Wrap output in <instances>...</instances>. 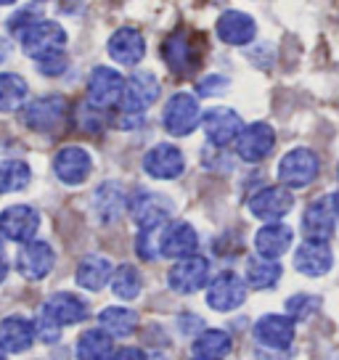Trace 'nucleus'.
I'll use <instances>...</instances> for the list:
<instances>
[{
    "label": "nucleus",
    "mask_w": 339,
    "mask_h": 360,
    "mask_svg": "<svg viewBox=\"0 0 339 360\" xmlns=\"http://www.w3.org/2000/svg\"><path fill=\"white\" fill-rule=\"evenodd\" d=\"M24 53L34 61H43V58L58 56L64 53L67 48V32L64 27L51 19H34L32 24H27L22 32H19Z\"/></svg>",
    "instance_id": "1"
},
{
    "label": "nucleus",
    "mask_w": 339,
    "mask_h": 360,
    "mask_svg": "<svg viewBox=\"0 0 339 360\" xmlns=\"http://www.w3.org/2000/svg\"><path fill=\"white\" fill-rule=\"evenodd\" d=\"M202 45L199 37L188 30H175L162 43V58L175 75H191L202 64Z\"/></svg>",
    "instance_id": "2"
},
{
    "label": "nucleus",
    "mask_w": 339,
    "mask_h": 360,
    "mask_svg": "<svg viewBox=\"0 0 339 360\" xmlns=\"http://www.w3.org/2000/svg\"><path fill=\"white\" fill-rule=\"evenodd\" d=\"M318 172H321V159L310 148H292L279 162V180L289 191L307 188L318 178Z\"/></svg>",
    "instance_id": "3"
},
{
    "label": "nucleus",
    "mask_w": 339,
    "mask_h": 360,
    "mask_svg": "<svg viewBox=\"0 0 339 360\" xmlns=\"http://www.w3.org/2000/svg\"><path fill=\"white\" fill-rule=\"evenodd\" d=\"M162 122H165V130L175 138H183V135H191L199 122H202V106H199V98L191 96V93H175L167 103H165V114H162Z\"/></svg>",
    "instance_id": "4"
},
{
    "label": "nucleus",
    "mask_w": 339,
    "mask_h": 360,
    "mask_svg": "<svg viewBox=\"0 0 339 360\" xmlns=\"http://www.w3.org/2000/svg\"><path fill=\"white\" fill-rule=\"evenodd\" d=\"M130 217L136 220L138 228H162L172 217V202L165 193L157 191H136L127 202Z\"/></svg>",
    "instance_id": "5"
},
{
    "label": "nucleus",
    "mask_w": 339,
    "mask_h": 360,
    "mask_svg": "<svg viewBox=\"0 0 339 360\" xmlns=\"http://www.w3.org/2000/svg\"><path fill=\"white\" fill-rule=\"evenodd\" d=\"M210 281V259L202 255H191V257L178 259L167 273V283L172 292L178 294H193L204 289Z\"/></svg>",
    "instance_id": "6"
},
{
    "label": "nucleus",
    "mask_w": 339,
    "mask_h": 360,
    "mask_svg": "<svg viewBox=\"0 0 339 360\" xmlns=\"http://www.w3.org/2000/svg\"><path fill=\"white\" fill-rule=\"evenodd\" d=\"M236 154L238 159H244L249 165H257L265 157H271L273 146H276V133L268 122H252L247 127H241V133L236 135Z\"/></svg>",
    "instance_id": "7"
},
{
    "label": "nucleus",
    "mask_w": 339,
    "mask_h": 360,
    "mask_svg": "<svg viewBox=\"0 0 339 360\" xmlns=\"http://www.w3.org/2000/svg\"><path fill=\"white\" fill-rule=\"evenodd\" d=\"M124 77L112 67H96L88 79V101L93 109H112L120 103Z\"/></svg>",
    "instance_id": "8"
},
{
    "label": "nucleus",
    "mask_w": 339,
    "mask_h": 360,
    "mask_svg": "<svg viewBox=\"0 0 339 360\" xmlns=\"http://www.w3.org/2000/svg\"><path fill=\"white\" fill-rule=\"evenodd\" d=\"M159 79L157 75L151 72H136L130 77L124 79V88H122V109L127 114H143L151 106V103L159 98Z\"/></svg>",
    "instance_id": "9"
},
{
    "label": "nucleus",
    "mask_w": 339,
    "mask_h": 360,
    "mask_svg": "<svg viewBox=\"0 0 339 360\" xmlns=\"http://www.w3.org/2000/svg\"><path fill=\"white\" fill-rule=\"evenodd\" d=\"M196 247H199V236H196L191 223L178 220V223L162 225V231H159V257H191V255H196Z\"/></svg>",
    "instance_id": "10"
},
{
    "label": "nucleus",
    "mask_w": 339,
    "mask_h": 360,
    "mask_svg": "<svg viewBox=\"0 0 339 360\" xmlns=\"http://www.w3.org/2000/svg\"><path fill=\"white\" fill-rule=\"evenodd\" d=\"M37 228H40V214L27 204H13L0 212V236L8 241L27 244L34 238Z\"/></svg>",
    "instance_id": "11"
},
{
    "label": "nucleus",
    "mask_w": 339,
    "mask_h": 360,
    "mask_svg": "<svg viewBox=\"0 0 339 360\" xmlns=\"http://www.w3.org/2000/svg\"><path fill=\"white\" fill-rule=\"evenodd\" d=\"M204 133H207V141L212 143V146H231L234 141H236V135L241 133V117H238L234 109H228V106H215V109H210L207 114H202V122Z\"/></svg>",
    "instance_id": "12"
},
{
    "label": "nucleus",
    "mask_w": 339,
    "mask_h": 360,
    "mask_svg": "<svg viewBox=\"0 0 339 360\" xmlns=\"http://www.w3.org/2000/svg\"><path fill=\"white\" fill-rule=\"evenodd\" d=\"M294 207V196L283 186H268L249 199V212L265 223H279L283 214H289Z\"/></svg>",
    "instance_id": "13"
},
{
    "label": "nucleus",
    "mask_w": 339,
    "mask_h": 360,
    "mask_svg": "<svg viewBox=\"0 0 339 360\" xmlns=\"http://www.w3.org/2000/svg\"><path fill=\"white\" fill-rule=\"evenodd\" d=\"M247 302V283L236 273H220L207 289V304L217 313H231Z\"/></svg>",
    "instance_id": "14"
},
{
    "label": "nucleus",
    "mask_w": 339,
    "mask_h": 360,
    "mask_svg": "<svg viewBox=\"0 0 339 360\" xmlns=\"http://www.w3.org/2000/svg\"><path fill=\"white\" fill-rule=\"evenodd\" d=\"M143 169H146V175H151V178H157V180H175L183 175L186 159H183V151L178 146H172V143H159V146L146 151Z\"/></svg>",
    "instance_id": "15"
},
{
    "label": "nucleus",
    "mask_w": 339,
    "mask_h": 360,
    "mask_svg": "<svg viewBox=\"0 0 339 360\" xmlns=\"http://www.w3.org/2000/svg\"><path fill=\"white\" fill-rule=\"evenodd\" d=\"M67 117V101L61 96H46L37 98L24 109V122L27 127H32L37 133H51L56 130L58 124L64 122Z\"/></svg>",
    "instance_id": "16"
},
{
    "label": "nucleus",
    "mask_w": 339,
    "mask_h": 360,
    "mask_svg": "<svg viewBox=\"0 0 339 360\" xmlns=\"http://www.w3.org/2000/svg\"><path fill=\"white\" fill-rule=\"evenodd\" d=\"M53 172H56V178L61 180V183L79 186V183H85V180L91 178L93 159L85 148L67 146V148H61L56 154V159H53Z\"/></svg>",
    "instance_id": "17"
},
{
    "label": "nucleus",
    "mask_w": 339,
    "mask_h": 360,
    "mask_svg": "<svg viewBox=\"0 0 339 360\" xmlns=\"http://www.w3.org/2000/svg\"><path fill=\"white\" fill-rule=\"evenodd\" d=\"M53 262H56V255H53L51 244H46V241H27L22 252H19V257H16V268H19L24 278L40 281L53 270Z\"/></svg>",
    "instance_id": "18"
},
{
    "label": "nucleus",
    "mask_w": 339,
    "mask_h": 360,
    "mask_svg": "<svg viewBox=\"0 0 339 360\" xmlns=\"http://www.w3.org/2000/svg\"><path fill=\"white\" fill-rule=\"evenodd\" d=\"M331 265H334V255L328 249V241H307L305 238L294 252V268L310 278L326 276Z\"/></svg>",
    "instance_id": "19"
},
{
    "label": "nucleus",
    "mask_w": 339,
    "mask_h": 360,
    "mask_svg": "<svg viewBox=\"0 0 339 360\" xmlns=\"http://www.w3.org/2000/svg\"><path fill=\"white\" fill-rule=\"evenodd\" d=\"M109 56L122 67H136L146 56V40L136 27H120L109 37Z\"/></svg>",
    "instance_id": "20"
},
{
    "label": "nucleus",
    "mask_w": 339,
    "mask_h": 360,
    "mask_svg": "<svg viewBox=\"0 0 339 360\" xmlns=\"http://www.w3.org/2000/svg\"><path fill=\"white\" fill-rule=\"evenodd\" d=\"M255 339L268 349H289L294 342V321L289 315H262L255 323Z\"/></svg>",
    "instance_id": "21"
},
{
    "label": "nucleus",
    "mask_w": 339,
    "mask_h": 360,
    "mask_svg": "<svg viewBox=\"0 0 339 360\" xmlns=\"http://www.w3.org/2000/svg\"><path fill=\"white\" fill-rule=\"evenodd\" d=\"M217 37L226 45H236L244 48L257 37V22L244 11H226L215 24Z\"/></svg>",
    "instance_id": "22"
},
{
    "label": "nucleus",
    "mask_w": 339,
    "mask_h": 360,
    "mask_svg": "<svg viewBox=\"0 0 339 360\" xmlns=\"http://www.w3.org/2000/svg\"><path fill=\"white\" fill-rule=\"evenodd\" d=\"M334 228H337V214L328 199H316L307 204L302 214V233L307 241H328L334 236Z\"/></svg>",
    "instance_id": "23"
},
{
    "label": "nucleus",
    "mask_w": 339,
    "mask_h": 360,
    "mask_svg": "<svg viewBox=\"0 0 339 360\" xmlns=\"http://www.w3.org/2000/svg\"><path fill=\"white\" fill-rule=\"evenodd\" d=\"M43 315L48 321H53L56 326H72V323H79L88 318V304L75 294L58 292L43 304Z\"/></svg>",
    "instance_id": "24"
},
{
    "label": "nucleus",
    "mask_w": 339,
    "mask_h": 360,
    "mask_svg": "<svg viewBox=\"0 0 339 360\" xmlns=\"http://www.w3.org/2000/svg\"><path fill=\"white\" fill-rule=\"evenodd\" d=\"M294 241V231L283 223H268L262 225L255 236V249H257V257L265 259H279L283 257Z\"/></svg>",
    "instance_id": "25"
},
{
    "label": "nucleus",
    "mask_w": 339,
    "mask_h": 360,
    "mask_svg": "<svg viewBox=\"0 0 339 360\" xmlns=\"http://www.w3.org/2000/svg\"><path fill=\"white\" fill-rule=\"evenodd\" d=\"M124 207H127V199H124L120 183H103V186H98V191L93 196V210H96L101 223L120 220V214L124 212Z\"/></svg>",
    "instance_id": "26"
},
{
    "label": "nucleus",
    "mask_w": 339,
    "mask_h": 360,
    "mask_svg": "<svg viewBox=\"0 0 339 360\" xmlns=\"http://www.w3.org/2000/svg\"><path fill=\"white\" fill-rule=\"evenodd\" d=\"M34 342V326L27 321V318H19V315H11L0 323V345L11 352H24L30 349Z\"/></svg>",
    "instance_id": "27"
},
{
    "label": "nucleus",
    "mask_w": 339,
    "mask_h": 360,
    "mask_svg": "<svg viewBox=\"0 0 339 360\" xmlns=\"http://www.w3.org/2000/svg\"><path fill=\"white\" fill-rule=\"evenodd\" d=\"M112 262L101 255H88L77 265V283L88 292H98L112 278Z\"/></svg>",
    "instance_id": "28"
},
{
    "label": "nucleus",
    "mask_w": 339,
    "mask_h": 360,
    "mask_svg": "<svg viewBox=\"0 0 339 360\" xmlns=\"http://www.w3.org/2000/svg\"><path fill=\"white\" fill-rule=\"evenodd\" d=\"M231 352V337L220 328H207L193 342V360H223Z\"/></svg>",
    "instance_id": "29"
},
{
    "label": "nucleus",
    "mask_w": 339,
    "mask_h": 360,
    "mask_svg": "<svg viewBox=\"0 0 339 360\" xmlns=\"http://www.w3.org/2000/svg\"><path fill=\"white\" fill-rule=\"evenodd\" d=\"M30 96L27 79L13 72H0V112H16L22 109L24 101Z\"/></svg>",
    "instance_id": "30"
},
{
    "label": "nucleus",
    "mask_w": 339,
    "mask_h": 360,
    "mask_svg": "<svg viewBox=\"0 0 339 360\" xmlns=\"http://www.w3.org/2000/svg\"><path fill=\"white\" fill-rule=\"evenodd\" d=\"M98 323L109 337H130L138 328V313L127 307H106L98 315Z\"/></svg>",
    "instance_id": "31"
},
{
    "label": "nucleus",
    "mask_w": 339,
    "mask_h": 360,
    "mask_svg": "<svg viewBox=\"0 0 339 360\" xmlns=\"http://www.w3.org/2000/svg\"><path fill=\"white\" fill-rule=\"evenodd\" d=\"M279 281H281L279 259L252 257L247 262V286H252V289H271Z\"/></svg>",
    "instance_id": "32"
},
{
    "label": "nucleus",
    "mask_w": 339,
    "mask_h": 360,
    "mask_svg": "<svg viewBox=\"0 0 339 360\" xmlns=\"http://www.w3.org/2000/svg\"><path fill=\"white\" fill-rule=\"evenodd\" d=\"M114 352V342L106 331H85L77 342V360H109Z\"/></svg>",
    "instance_id": "33"
},
{
    "label": "nucleus",
    "mask_w": 339,
    "mask_h": 360,
    "mask_svg": "<svg viewBox=\"0 0 339 360\" xmlns=\"http://www.w3.org/2000/svg\"><path fill=\"white\" fill-rule=\"evenodd\" d=\"M32 169L22 159H3L0 162V193H11L27 188Z\"/></svg>",
    "instance_id": "34"
},
{
    "label": "nucleus",
    "mask_w": 339,
    "mask_h": 360,
    "mask_svg": "<svg viewBox=\"0 0 339 360\" xmlns=\"http://www.w3.org/2000/svg\"><path fill=\"white\" fill-rule=\"evenodd\" d=\"M112 292L120 297V300H136L141 289H143V278L138 268L133 265H120L117 270H112Z\"/></svg>",
    "instance_id": "35"
},
{
    "label": "nucleus",
    "mask_w": 339,
    "mask_h": 360,
    "mask_svg": "<svg viewBox=\"0 0 339 360\" xmlns=\"http://www.w3.org/2000/svg\"><path fill=\"white\" fill-rule=\"evenodd\" d=\"M286 310H289V318H297V321H305V318H310L313 313H318L321 310V297H313V294H297V297H292L289 302H286Z\"/></svg>",
    "instance_id": "36"
},
{
    "label": "nucleus",
    "mask_w": 339,
    "mask_h": 360,
    "mask_svg": "<svg viewBox=\"0 0 339 360\" xmlns=\"http://www.w3.org/2000/svg\"><path fill=\"white\" fill-rule=\"evenodd\" d=\"M159 231L162 228H141L136 241L138 257L141 259H157L159 257Z\"/></svg>",
    "instance_id": "37"
},
{
    "label": "nucleus",
    "mask_w": 339,
    "mask_h": 360,
    "mask_svg": "<svg viewBox=\"0 0 339 360\" xmlns=\"http://www.w3.org/2000/svg\"><path fill=\"white\" fill-rule=\"evenodd\" d=\"M228 77H223V75H210V77L199 79V85H196V90H199V96H223L228 90Z\"/></svg>",
    "instance_id": "38"
},
{
    "label": "nucleus",
    "mask_w": 339,
    "mask_h": 360,
    "mask_svg": "<svg viewBox=\"0 0 339 360\" xmlns=\"http://www.w3.org/2000/svg\"><path fill=\"white\" fill-rule=\"evenodd\" d=\"M40 64V72L43 75H61L64 69H67V56L64 53H58V56H51V58H43V61H37Z\"/></svg>",
    "instance_id": "39"
},
{
    "label": "nucleus",
    "mask_w": 339,
    "mask_h": 360,
    "mask_svg": "<svg viewBox=\"0 0 339 360\" xmlns=\"http://www.w3.org/2000/svg\"><path fill=\"white\" fill-rule=\"evenodd\" d=\"M58 328L53 321H48L46 315H40V321H37V326H34V334H40V339L43 342H56L58 339Z\"/></svg>",
    "instance_id": "40"
},
{
    "label": "nucleus",
    "mask_w": 339,
    "mask_h": 360,
    "mask_svg": "<svg viewBox=\"0 0 339 360\" xmlns=\"http://www.w3.org/2000/svg\"><path fill=\"white\" fill-rule=\"evenodd\" d=\"M109 360H148V358L143 355V349L122 347V349H117V352H112V358H109Z\"/></svg>",
    "instance_id": "41"
},
{
    "label": "nucleus",
    "mask_w": 339,
    "mask_h": 360,
    "mask_svg": "<svg viewBox=\"0 0 339 360\" xmlns=\"http://www.w3.org/2000/svg\"><path fill=\"white\" fill-rule=\"evenodd\" d=\"M328 202H331V210H334V214L339 217V191L331 193V196H328Z\"/></svg>",
    "instance_id": "42"
},
{
    "label": "nucleus",
    "mask_w": 339,
    "mask_h": 360,
    "mask_svg": "<svg viewBox=\"0 0 339 360\" xmlns=\"http://www.w3.org/2000/svg\"><path fill=\"white\" fill-rule=\"evenodd\" d=\"M6 276H8V265H6V259L0 257V283L6 281Z\"/></svg>",
    "instance_id": "43"
},
{
    "label": "nucleus",
    "mask_w": 339,
    "mask_h": 360,
    "mask_svg": "<svg viewBox=\"0 0 339 360\" xmlns=\"http://www.w3.org/2000/svg\"><path fill=\"white\" fill-rule=\"evenodd\" d=\"M0 360H6V347L0 345Z\"/></svg>",
    "instance_id": "44"
},
{
    "label": "nucleus",
    "mask_w": 339,
    "mask_h": 360,
    "mask_svg": "<svg viewBox=\"0 0 339 360\" xmlns=\"http://www.w3.org/2000/svg\"><path fill=\"white\" fill-rule=\"evenodd\" d=\"M11 3H16V0H0V6H11Z\"/></svg>",
    "instance_id": "45"
},
{
    "label": "nucleus",
    "mask_w": 339,
    "mask_h": 360,
    "mask_svg": "<svg viewBox=\"0 0 339 360\" xmlns=\"http://www.w3.org/2000/svg\"><path fill=\"white\" fill-rule=\"evenodd\" d=\"M0 249H3V236H0Z\"/></svg>",
    "instance_id": "46"
},
{
    "label": "nucleus",
    "mask_w": 339,
    "mask_h": 360,
    "mask_svg": "<svg viewBox=\"0 0 339 360\" xmlns=\"http://www.w3.org/2000/svg\"><path fill=\"white\" fill-rule=\"evenodd\" d=\"M337 178H339V165H337Z\"/></svg>",
    "instance_id": "47"
},
{
    "label": "nucleus",
    "mask_w": 339,
    "mask_h": 360,
    "mask_svg": "<svg viewBox=\"0 0 339 360\" xmlns=\"http://www.w3.org/2000/svg\"><path fill=\"white\" fill-rule=\"evenodd\" d=\"M37 3H46V0H37Z\"/></svg>",
    "instance_id": "48"
},
{
    "label": "nucleus",
    "mask_w": 339,
    "mask_h": 360,
    "mask_svg": "<svg viewBox=\"0 0 339 360\" xmlns=\"http://www.w3.org/2000/svg\"><path fill=\"white\" fill-rule=\"evenodd\" d=\"M191 360H193V358H191Z\"/></svg>",
    "instance_id": "49"
}]
</instances>
